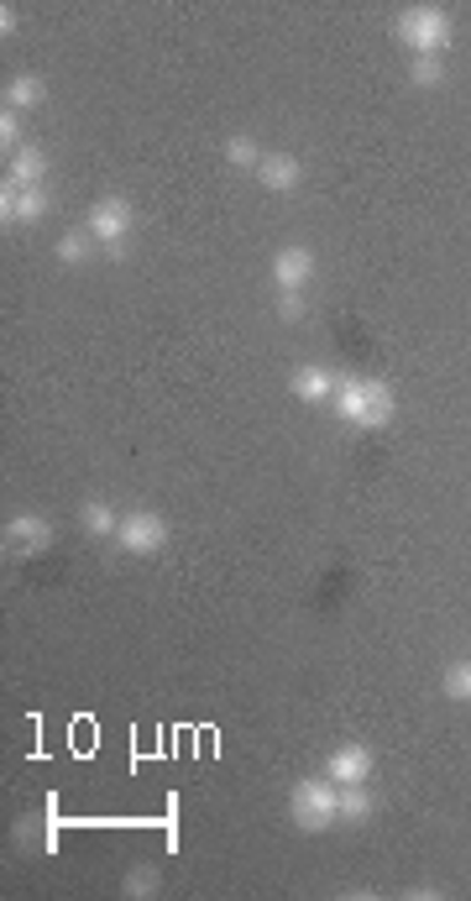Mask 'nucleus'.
Wrapping results in <instances>:
<instances>
[{
	"label": "nucleus",
	"instance_id": "obj_18",
	"mask_svg": "<svg viewBox=\"0 0 471 901\" xmlns=\"http://www.w3.org/2000/svg\"><path fill=\"white\" fill-rule=\"evenodd\" d=\"M89 252H94V237H89V231H68V237L59 241V257H63V263H85Z\"/></svg>",
	"mask_w": 471,
	"mask_h": 901
},
{
	"label": "nucleus",
	"instance_id": "obj_13",
	"mask_svg": "<svg viewBox=\"0 0 471 901\" xmlns=\"http://www.w3.org/2000/svg\"><path fill=\"white\" fill-rule=\"evenodd\" d=\"M31 105H42V79L16 74V79L5 85V111H31Z\"/></svg>",
	"mask_w": 471,
	"mask_h": 901
},
{
	"label": "nucleus",
	"instance_id": "obj_21",
	"mask_svg": "<svg viewBox=\"0 0 471 901\" xmlns=\"http://www.w3.org/2000/svg\"><path fill=\"white\" fill-rule=\"evenodd\" d=\"M0 148L22 152V116H16V111H5V116H0Z\"/></svg>",
	"mask_w": 471,
	"mask_h": 901
},
{
	"label": "nucleus",
	"instance_id": "obj_19",
	"mask_svg": "<svg viewBox=\"0 0 471 901\" xmlns=\"http://www.w3.org/2000/svg\"><path fill=\"white\" fill-rule=\"evenodd\" d=\"M409 79L419 85V90H435L445 79V68H441V59H413V68H409Z\"/></svg>",
	"mask_w": 471,
	"mask_h": 901
},
{
	"label": "nucleus",
	"instance_id": "obj_22",
	"mask_svg": "<svg viewBox=\"0 0 471 901\" xmlns=\"http://www.w3.org/2000/svg\"><path fill=\"white\" fill-rule=\"evenodd\" d=\"M278 315H283V320H304V315H309V300H304V289H289V294L278 300Z\"/></svg>",
	"mask_w": 471,
	"mask_h": 901
},
{
	"label": "nucleus",
	"instance_id": "obj_9",
	"mask_svg": "<svg viewBox=\"0 0 471 901\" xmlns=\"http://www.w3.org/2000/svg\"><path fill=\"white\" fill-rule=\"evenodd\" d=\"M324 776L335 786H356L372 776V750H361V745H341V750L324 760Z\"/></svg>",
	"mask_w": 471,
	"mask_h": 901
},
{
	"label": "nucleus",
	"instance_id": "obj_16",
	"mask_svg": "<svg viewBox=\"0 0 471 901\" xmlns=\"http://www.w3.org/2000/svg\"><path fill=\"white\" fill-rule=\"evenodd\" d=\"M79 524H85V535H116L120 530V519L105 509V504H85V509H79Z\"/></svg>",
	"mask_w": 471,
	"mask_h": 901
},
{
	"label": "nucleus",
	"instance_id": "obj_23",
	"mask_svg": "<svg viewBox=\"0 0 471 901\" xmlns=\"http://www.w3.org/2000/svg\"><path fill=\"white\" fill-rule=\"evenodd\" d=\"M0 31H5V37L16 31V5H0Z\"/></svg>",
	"mask_w": 471,
	"mask_h": 901
},
{
	"label": "nucleus",
	"instance_id": "obj_7",
	"mask_svg": "<svg viewBox=\"0 0 471 901\" xmlns=\"http://www.w3.org/2000/svg\"><path fill=\"white\" fill-rule=\"evenodd\" d=\"M53 211V194L48 189H0V220L11 226V220H42V215Z\"/></svg>",
	"mask_w": 471,
	"mask_h": 901
},
{
	"label": "nucleus",
	"instance_id": "obj_1",
	"mask_svg": "<svg viewBox=\"0 0 471 901\" xmlns=\"http://www.w3.org/2000/svg\"><path fill=\"white\" fill-rule=\"evenodd\" d=\"M335 415L361 430H387L393 424V389L378 378H335Z\"/></svg>",
	"mask_w": 471,
	"mask_h": 901
},
{
	"label": "nucleus",
	"instance_id": "obj_3",
	"mask_svg": "<svg viewBox=\"0 0 471 901\" xmlns=\"http://www.w3.org/2000/svg\"><path fill=\"white\" fill-rule=\"evenodd\" d=\"M289 812H294V823L304 834H330L335 828V817H341V786L330 782H298L289 791Z\"/></svg>",
	"mask_w": 471,
	"mask_h": 901
},
{
	"label": "nucleus",
	"instance_id": "obj_11",
	"mask_svg": "<svg viewBox=\"0 0 471 901\" xmlns=\"http://www.w3.org/2000/svg\"><path fill=\"white\" fill-rule=\"evenodd\" d=\"M42 179H48V157H42V152L37 148L11 152V174H5L11 189H42Z\"/></svg>",
	"mask_w": 471,
	"mask_h": 901
},
{
	"label": "nucleus",
	"instance_id": "obj_17",
	"mask_svg": "<svg viewBox=\"0 0 471 901\" xmlns=\"http://www.w3.org/2000/svg\"><path fill=\"white\" fill-rule=\"evenodd\" d=\"M445 697H456V702H471V661H456L445 671Z\"/></svg>",
	"mask_w": 471,
	"mask_h": 901
},
{
	"label": "nucleus",
	"instance_id": "obj_10",
	"mask_svg": "<svg viewBox=\"0 0 471 901\" xmlns=\"http://www.w3.org/2000/svg\"><path fill=\"white\" fill-rule=\"evenodd\" d=\"M257 179H263V189L289 194V189L304 183V157H294V152H267L263 163H257Z\"/></svg>",
	"mask_w": 471,
	"mask_h": 901
},
{
	"label": "nucleus",
	"instance_id": "obj_4",
	"mask_svg": "<svg viewBox=\"0 0 471 901\" xmlns=\"http://www.w3.org/2000/svg\"><path fill=\"white\" fill-rule=\"evenodd\" d=\"M131 226H137V211H131L120 194L94 200V211H89V237L105 241V246H111V257H120V241L131 237Z\"/></svg>",
	"mask_w": 471,
	"mask_h": 901
},
{
	"label": "nucleus",
	"instance_id": "obj_5",
	"mask_svg": "<svg viewBox=\"0 0 471 901\" xmlns=\"http://www.w3.org/2000/svg\"><path fill=\"white\" fill-rule=\"evenodd\" d=\"M116 541H120V550H131V556H152V550H163V545H168V519H163V513H152V509L131 513V519H120Z\"/></svg>",
	"mask_w": 471,
	"mask_h": 901
},
{
	"label": "nucleus",
	"instance_id": "obj_2",
	"mask_svg": "<svg viewBox=\"0 0 471 901\" xmlns=\"http://www.w3.org/2000/svg\"><path fill=\"white\" fill-rule=\"evenodd\" d=\"M398 42L413 48V59H441L450 48V11L445 5H409L398 16Z\"/></svg>",
	"mask_w": 471,
	"mask_h": 901
},
{
	"label": "nucleus",
	"instance_id": "obj_15",
	"mask_svg": "<svg viewBox=\"0 0 471 901\" xmlns=\"http://www.w3.org/2000/svg\"><path fill=\"white\" fill-rule=\"evenodd\" d=\"M267 152L257 148V142H252V137H231V142H226V163H231V168H252V174H257V163H263Z\"/></svg>",
	"mask_w": 471,
	"mask_h": 901
},
{
	"label": "nucleus",
	"instance_id": "obj_12",
	"mask_svg": "<svg viewBox=\"0 0 471 901\" xmlns=\"http://www.w3.org/2000/svg\"><path fill=\"white\" fill-rule=\"evenodd\" d=\"M289 389H294L304 404H324V398H335V378H330L324 367H298Z\"/></svg>",
	"mask_w": 471,
	"mask_h": 901
},
{
	"label": "nucleus",
	"instance_id": "obj_6",
	"mask_svg": "<svg viewBox=\"0 0 471 901\" xmlns=\"http://www.w3.org/2000/svg\"><path fill=\"white\" fill-rule=\"evenodd\" d=\"M53 545V524L42 513H16L5 519V550H22V556H37Z\"/></svg>",
	"mask_w": 471,
	"mask_h": 901
},
{
	"label": "nucleus",
	"instance_id": "obj_8",
	"mask_svg": "<svg viewBox=\"0 0 471 901\" xmlns=\"http://www.w3.org/2000/svg\"><path fill=\"white\" fill-rule=\"evenodd\" d=\"M315 278V252L309 246H283L278 257H272V283L289 294V289H304Z\"/></svg>",
	"mask_w": 471,
	"mask_h": 901
},
{
	"label": "nucleus",
	"instance_id": "obj_20",
	"mask_svg": "<svg viewBox=\"0 0 471 901\" xmlns=\"http://www.w3.org/2000/svg\"><path fill=\"white\" fill-rule=\"evenodd\" d=\"M120 891H126V897H152V891H157V871H152V865H137V871L126 875Z\"/></svg>",
	"mask_w": 471,
	"mask_h": 901
},
{
	"label": "nucleus",
	"instance_id": "obj_14",
	"mask_svg": "<svg viewBox=\"0 0 471 901\" xmlns=\"http://www.w3.org/2000/svg\"><path fill=\"white\" fill-rule=\"evenodd\" d=\"M341 817H346V823H361V817H372V797H367V782L341 786Z\"/></svg>",
	"mask_w": 471,
	"mask_h": 901
}]
</instances>
